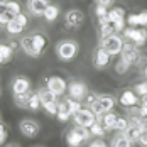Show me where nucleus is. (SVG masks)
Returning a JSON list of instances; mask_svg holds the SVG:
<instances>
[{"label": "nucleus", "instance_id": "f257e3e1", "mask_svg": "<svg viewBox=\"0 0 147 147\" xmlns=\"http://www.w3.org/2000/svg\"><path fill=\"white\" fill-rule=\"evenodd\" d=\"M80 53V44L73 39H63L56 44V56L61 61H73Z\"/></svg>", "mask_w": 147, "mask_h": 147}, {"label": "nucleus", "instance_id": "f03ea898", "mask_svg": "<svg viewBox=\"0 0 147 147\" xmlns=\"http://www.w3.org/2000/svg\"><path fill=\"white\" fill-rule=\"evenodd\" d=\"M123 37L129 39L137 47H142L147 42V29L146 27H125Z\"/></svg>", "mask_w": 147, "mask_h": 147}, {"label": "nucleus", "instance_id": "7ed1b4c3", "mask_svg": "<svg viewBox=\"0 0 147 147\" xmlns=\"http://www.w3.org/2000/svg\"><path fill=\"white\" fill-rule=\"evenodd\" d=\"M123 44H125V41H123V37L122 36H118L117 32L115 34H112V36H108V37H105V39H102V47L103 49H107L112 56L115 54H120L122 53V49H123Z\"/></svg>", "mask_w": 147, "mask_h": 147}, {"label": "nucleus", "instance_id": "20e7f679", "mask_svg": "<svg viewBox=\"0 0 147 147\" xmlns=\"http://www.w3.org/2000/svg\"><path fill=\"white\" fill-rule=\"evenodd\" d=\"M85 22V12L81 9H69L64 14V26L68 29H78Z\"/></svg>", "mask_w": 147, "mask_h": 147}, {"label": "nucleus", "instance_id": "39448f33", "mask_svg": "<svg viewBox=\"0 0 147 147\" xmlns=\"http://www.w3.org/2000/svg\"><path fill=\"white\" fill-rule=\"evenodd\" d=\"M27 24H29V17L20 12L17 17H14V19L5 26V30H7L9 36H19V34H22V30L27 27Z\"/></svg>", "mask_w": 147, "mask_h": 147}, {"label": "nucleus", "instance_id": "423d86ee", "mask_svg": "<svg viewBox=\"0 0 147 147\" xmlns=\"http://www.w3.org/2000/svg\"><path fill=\"white\" fill-rule=\"evenodd\" d=\"M73 120H74L76 125H81V127L90 129V127L98 120V117L93 113L91 108H81V110H78V112L73 115Z\"/></svg>", "mask_w": 147, "mask_h": 147}, {"label": "nucleus", "instance_id": "0eeeda50", "mask_svg": "<svg viewBox=\"0 0 147 147\" xmlns=\"http://www.w3.org/2000/svg\"><path fill=\"white\" fill-rule=\"evenodd\" d=\"M140 54H142L140 47H137V46L132 44V42H127V44H123V49H122V53H120V58L125 59V61L132 66V64H137Z\"/></svg>", "mask_w": 147, "mask_h": 147}, {"label": "nucleus", "instance_id": "6e6552de", "mask_svg": "<svg viewBox=\"0 0 147 147\" xmlns=\"http://www.w3.org/2000/svg\"><path fill=\"white\" fill-rule=\"evenodd\" d=\"M49 0H26V9L27 14L32 17H42L46 9L49 7Z\"/></svg>", "mask_w": 147, "mask_h": 147}, {"label": "nucleus", "instance_id": "1a4fd4ad", "mask_svg": "<svg viewBox=\"0 0 147 147\" xmlns=\"http://www.w3.org/2000/svg\"><path fill=\"white\" fill-rule=\"evenodd\" d=\"M68 93H69V98H74V100L81 102L88 95V86L83 81H71L68 85Z\"/></svg>", "mask_w": 147, "mask_h": 147}, {"label": "nucleus", "instance_id": "9d476101", "mask_svg": "<svg viewBox=\"0 0 147 147\" xmlns=\"http://www.w3.org/2000/svg\"><path fill=\"white\" fill-rule=\"evenodd\" d=\"M19 130L22 132V135H26V137H29V139H34V137H37V134L41 132V127H39V123H37L36 120H32V118H24V120L19 123Z\"/></svg>", "mask_w": 147, "mask_h": 147}, {"label": "nucleus", "instance_id": "9b49d317", "mask_svg": "<svg viewBox=\"0 0 147 147\" xmlns=\"http://www.w3.org/2000/svg\"><path fill=\"white\" fill-rule=\"evenodd\" d=\"M46 86L51 90L54 95H64L68 91V85H66V80L61 78V76H49L46 80Z\"/></svg>", "mask_w": 147, "mask_h": 147}, {"label": "nucleus", "instance_id": "f8f14e48", "mask_svg": "<svg viewBox=\"0 0 147 147\" xmlns=\"http://www.w3.org/2000/svg\"><path fill=\"white\" fill-rule=\"evenodd\" d=\"M110 58H112V54L100 46V47L93 53V66H95L96 69H103V68H107V66L110 64Z\"/></svg>", "mask_w": 147, "mask_h": 147}, {"label": "nucleus", "instance_id": "ddd939ff", "mask_svg": "<svg viewBox=\"0 0 147 147\" xmlns=\"http://www.w3.org/2000/svg\"><path fill=\"white\" fill-rule=\"evenodd\" d=\"M10 90L14 95H22V93H29L30 91V81L26 76H15L10 83Z\"/></svg>", "mask_w": 147, "mask_h": 147}, {"label": "nucleus", "instance_id": "4468645a", "mask_svg": "<svg viewBox=\"0 0 147 147\" xmlns=\"http://www.w3.org/2000/svg\"><path fill=\"white\" fill-rule=\"evenodd\" d=\"M30 36H32V42H34V49H36V53H37V58H41V54L44 53V49L47 47V36H46L44 32H39V30H36V32H30Z\"/></svg>", "mask_w": 147, "mask_h": 147}, {"label": "nucleus", "instance_id": "2eb2a0df", "mask_svg": "<svg viewBox=\"0 0 147 147\" xmlns=\"http://www.w3.org/2000/svg\"><path fill=\"white\" fill-rule=\"evenodd\" d=\"M20 12H22V7L17 0H0V15L3 14L19 15Z\"/></svg>", "mask_w": 147, "mask_h": 147}, {"label": "nucleus", "instance_id": "dca6fc26", "mask_svg": "<svg viewBox=\"0 0 147 147\" xmlns=\"http://www.w3.org/2000/svg\"><path fill=\"white\" fill-rule=\"evenodd\" d=\"M118 103H120L122 107H127V108L135 107V105L139 103V95H137L134 90H123V91L120 93V96H118Z\"/></svg>", "mask_w": 147, "mask_h": 147}, {"label": "nucleus", "instance_id": "f3484780", "mask_svg": "<svg viewBox=\"0 0 147 147\" xmlns=\"http://www.w3.org/2000/svg\"><path fill=\"white\" fill-rule=\"evenodd\" d=\"M129 27H146L147 29V10H142L139 14H130L127 17Z\"/></svg>", "mask_w": 147, "mask_h": 147}, {"label": "nucleus", "instance_id": "a211bd4d", "mask_svg": "<svg viewBox=\"0 0 147 147\" xmlns=\"http://www.w3.org/2000/svg\"><path fill=\"white\" fill-rule=\"evenodd\" d=\"M19 44H20V49L30 56V58H37V53H36V49H34V42H32V36L27 34V36H24L20 41H19Z\"/></svg>", "mask_w": 147, "mask_h": 147}, {"label": "nucleus", "instance_id": "6ab92c4d", "mask_svg": "<svg viewBox=\"0 0 147 147\" xmlns=\"http://www.w3.org/2000/svg\"><path fill=\"white\" fill-rule=\"evenodd\" d=\"M37 95H39V100H41V103H42V107L47 105V103H56V102H58V95H54V93L47 88V86L39 88V90H37Z\"/></svg>", "mask_w": 147, "mask_h": 147}, {"label": "nucleus", "instance_id": "aec40b11", "mask_svg": "<svg viewBox=\"0 0 147 147\" xmlns=\"http://www.w3.org/2000/svg\"><path fill=\"white\" fill-rule=\"evenodd\" d=\"M117 118H118V115H115L113 112H107V113H103L102 117H98V122L105 127V130H113Z\"/></svg>", "mask_w": 147, "mask_h": 147}, {"label": "nucleus", "instance_id": "412c9836", "mask_svg": "<svg viewBox=\"0 0 147 147\" xmlns=\"http://www.w3.org/2000/svg\"><path fill=\"white\" fill-rule=\"evenodd\" d=\"M66 144L69 147H81L85 144V140H83V137L76 132L74 129H71V130H68V134H66Z\"/></svg>", "mask_w": 147, "mask_h": 147}, {"label": "nucleus", "instance_id": "4be33fe9", "mask_svg": "<svg viewBox=\"0 0 147 147\" xmlns=\"http://www.w3.org/2000/svg\"><path fill=\"white\" fill-rule=\"evenodd\" d=\"M142 129L144 127H140V125H135V123H130V127L123 132V135L130 140V142H139V137H140V132H142Z\"/></svg>", "mask_w": 147, "mask_h": 147}, {"label": "nucleus", "instance_id": "5701e85b", "mask_svg": "<svg viewBox=\"0 0 147 147\" xmlns=\"http://www.w3.org/2000/svg\"><path fill=\"white\" fill-rule=\"evenodd\" d=\"M56 117L59 118V122H68L69 118L73 117V115H71V112H69V108H68V105H66V102H64V100L58 103V115H56Z\"/></svg>", "mask_w": 147, "mask_h": 147}, {"label": "nucleus", "instance_id": "b1692460", "mask_svg": "<svg viewBox=\"0 0 147 147\" xmlns=\"http://www.w3.org/2000/svg\"><path fill=\"white\" fill-rule=\"evenodd\" d=\"M59 12H61V10H59V5H56V3H49V7L46 9V12H44L42 17H44L47 22H54V20L59 17Z\"/></svg>", "mask_w": 147, "mask_h": 147}, {"label": "nucleus", "instance_id": "393cba45", "mask_svg": "<svg viewBox=\"0 0 147 147\" xmlns=\"http://www.w3.org/2000/svg\"><path fill=\"white\" fill-rule=\"evenodd\" d=\"M108 22L110 24H115L117 20L120 19H125V10L122 9V7H115V9H112V10H108Z\"/></svg>", "mask_w": 147, "mask_h": 147}, {"label": "nucleus", "instance_id": "a878e982", "mask_svg": "<svg viewBox=\"0 0 147 147\" xmlns=\"http://www.w3.org/2000/svg\"><path fill=\"white\" fill-rule=\"evenodd\" d=\"M98 102L102 103L105 112H112V108L115 107V98L110 95H98Z\"/></svg>", "mask_w": 147, "mask_h": 147}, {"label": "nucleus", "instance_id": "bb28decb", "mask_svg": "<svg viewBox=\"0 0 147 147\" xmlns=\"http://www.w3.org/2000/svg\"><path fill=\"white\" fill-rule=\"evenodd\" d=\"M0 56L3 58V61L5 63H9L10 59H12V56H14V49L10 47V44L9 42H0Z\"/></svg>", "mask_w": 147, "mask_h": 147}, {"label": "nucleus", "instance_id": "cd10ccee", "mask_svg": "<svg viewBox=\"0 0 147 147\" xmlns=\"http://www.w3.org/2000/svg\"><path fill=\"white\" fill-rule=\"evenodd\" d=\"M98 34H100V39H105V37L115 34V27H113V24H110V22H107V24H100V27H98Z\"/></svg>", "mask_w": 147, "mask_h": 147}, {"label": "nucleus", "instance_id": "c85d7f7f", "mask_svg": "<svg viewBox=\"0 0 147 147\" xmlns=\"http://www.w3.org/2000/svg\"><path fill=\"white\" fill-rule=\"evenodd\" d=\"M110 147H132V142L122 134V135H117V137H113L112 139V144Z\"/></svg>", "mask_w": 147, "mask_h": 147}, {"label": "nucleus", "instance_id": "c756f323", "mask_svg": "<svg viewBox=\"0 0 147 147\" xmlns=\"http://www.w3.org/2000/svg\"><path fill=\"white\" fill-rule=\"evenodd\" d=\"M30 93H22V95H14V103L20 108H27V103H29V98H30Z\"/></svg>", "mask_w": 147, "mask_h": 147}, {"label": "nucleus", "instance_id": "7c9ffc66", "mask_svg": "<svg viewBox=\"0 0 147 147\" xmlns=\"http://www.w3.org/2000/svg\"><path fill=\"white\" fill-rule=\"evenodd\" d=\"M130 127V120L127 117H118L117 122H115V127H113V130H117V132H125L127 129Z\"/></svg>", "mask_w": 147, "mask_h": 147}, {"label": "nucleus", "instance_id": "2f4dec72", "mask_svg": "<svg viewBox=\"0 0 147 147\" xmlns=\"http://www.w3.org/2000/svg\"><path fill=\"white\" fill-rule=\"evenodd\" d=\"M42 107V103L39 100V95L37 93H30V98H29V103H27V108L32 110V112H37L39 108Z\"/></svg>", "mask_w": 147, "mask_h": 147}, {"label": "nucleus", "instance_id": "473e14b6", "mask_svg": "<svg viewBox=\"0 0 147 147\" xmlns=\"http://www.w3.org/2000/svg\"><path fill=\"white\" fill-rule=\"evenodd\" d=\"M113 69H115V73L117 74H125L129 69H130V64L125 61V59H118L117 63H115V66H113Z\"/></svg>", "mask_w": 147, "mask_h": 147}, {"label": "nucleus", "instance_id": "72a5a7b5", "mask_svg": "<svg viewBox=\"0 0 147 147\" xmlns=\"http://www.w3.org/2000/svg\"><path fill=\"white\" fill-rule=\"evenodd\" d=\"M64 102H66V105H68V108H69V112H71V115H74L78 110H81L83 108V105H81V102H78V100H74V98H64Z\"/></svg>", "mask_w": 147, "mask_h": 147}, {"label": "nucleus", "instance_id": "f704fd0d", "mask_svg": "<svg viewBox=\"0 0 147 147\" xmlns=\"http://www.w3.org/2000/svg\"><path fill=\"white\" fill-rule=\"evenodd\" d=\"M90 132H91V135H95V137H103V135L107 134V130H105V127H103L102 123L96 120V122L90 127Z\"/></svg>", "mask_w": 147, "mask_h": 147}, {"label": "nucleus", "instance_id": "c9c22d12", "mask_svg": "<svg viewBox=\"0 0 147 147\" xmlns=\"http://www.w3.org/2000/svg\"><path fill=\"white\" fill-rule=\"evenodd\" d=\"M134 91L140 96V98H144V96H147V81H144V83H139V85H135V88H134Z\"/></svg>", "mask_w": 147, "mask_h": 147}, {"label": "nucleus", "instance_id": "e433bc0d", "mask_svg": "<svg viewBox=\"0 0 147 147\" xmlns=\"http://www.w3.org/2000/svg\"><path fill=\"white\" fill-rule=\"evenodd\" d=\"M95 15H96V19H103V17H107V15H108V7L96 5V7H95Z\"/></svg>", "mask_w": 147, "mask_h": 147}, {"label": "nucleus", "instance_id": "4c0bfd02", "mask_svg": "<svg viewBox=\"0 0 147 147\" xmlns=\"http://www.w3.org/2000/svg\"><path fill=\"white\" fill-rule=\"evenodd\" d=\"M42 108H44L49 115H54V117L58 115V102L56 103H47V105H44Z\"/></svg>", "mask_w": 147, "mask_h": 147}, {"label": "nucleus", "instance_id": "58836bf2", "mask_svg": "<svg viewBox=\"0 0 147 147\" xmlns=\"http://www.w3.org/2000/svg\"><path fill=\"white\" fill-rule=\"evenodd\" d=\"M139 144H140V146H144V147H147V127H144V129H142V132H140Z\"/></svg>", "mask_w": 147, "mask_h": 147}, {"label": "nucleus", "instance_id": "ea45409f", "mask_svg": "<svg viewBox=\"0 0 147 147\" xmlns=\"http://www.w3.org/2000/svg\"><path fill=\"white\" fill-rule=\"evenodd\" d=\"M88 147H110V146H107V142L102 140V139H95L88 144Z\"/></svg>", "mask_w": 147, "mask_h": 147}, {"label": "nucleus", "instance_id": "a19ab883", "mask_svg": "<svg viewBox=\"0 0 147 147\" xmlns=\"http://www.w3.org/2000/svg\"><path fill=\"white\" fill-rule=\"evenodd\" d=\"M96 100H98V95H95V93H88V95H86V98H85V102H86L88 107H91Z\"/></svg>", "mask_w": 147, "mask_h": 147}, {"label": "nucleus", "instance_id": "79ce46f5", "mask_svg": "<svg viewBox=\"0 0 147 147\" xmlns=\"http://www.w3.org/2000/svg\"><path fill=\"white\" fill-rule=\"evenodd\" d=\"M5 139H7V130H5V127L0 123V146L5 142Z\"/></svg>", "mask_w": 147, "mask_h": 147}, {"label": "nucleus", "instance_id": "37998d69", "mask_svg": "<svg viewBox=\"0 0 147 147\" xmlns=\"http://www.w3.org/2000/svg\"><path fill=\"white\" fill-rule=\"evenodd\" d=\"M96 5H103V7H110L113 3V0H95Z\"/></svg>", "mask_w": 147, "mask_h": 147}, {"label": "nucleus", "instance_id": "c03bdc74", "mask_svg": "<svg viewBox=\"0 0 147 147\" xmlns=\"http://www.w3.org/2000/svg\"><path fill=\"white\" fill-rule=\"evenodd\" d=\"M144 78H146V81H147V66L144 68Z\"/></svg>", "mask_w": 147, "mask_h": 147}, {"label": "nucleus", "instance_id": "a18cd8bd", "mask_svg": "<svg viewBox=\"0 0 147 147\" xmlns=\"http://www.w3.org/2000/svg\"><path fill=\"white\" fill-rule=\"evenodd\" d=\"M3 63H5V61H3V58H2V56H0V64H3Z\"/></svg>", "mask_w": 147, "mask_h": 147}, {"label": "nucleus", "instance_id": "49530a36", "mask_svg": "<svg viewBox=\"0 0 147 147\" xmlns=\"http://www.w3.org/2000/svg\"><path fill=\"white\" fill-rule=\"evenodd\" d=\"M7 147H17V146H7Z\"/></svg>", "mask_w": 147, "mask_h": 147}, {"label": "nucleus", "instance_id": "de8ad7c7", "mask_svg": "<svg viewBox=\"0 0 147 147\" xmlns=\"http://www.w3.org/2000/svg\"><path fill=\"white\" fill-rule=\"evenodd\" d=\"M0 95H2V90H0Z\"/></svg>", "mask_w": 147, "mask_h": 147}, {"label": "nucleus", "instance_id": "09e8293b", "mask_svg": "<svg viewBox=\"0 0 147 147\" xmlns=\"http://www.w3.org/2000/svg\"><path fill=\"white\" fill-rule=\"evenodd\" d=\"M37 147H42V146H37Z\"/></svg>", "mask_w": 147, "mask_h": 147}]
</instances>
